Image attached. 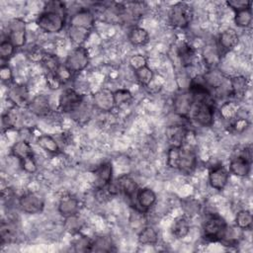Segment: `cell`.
<instances>
[{
	"mask_svg": "<svg viewBox=\"0 0 253 253\" xmlns=\"http://www.w3.org/2000/svg\"><path fill=\"white\" fill-rule=\"evenodd\" d=\"M167 165L184 174H192L197 167L196 153L187 147L170 146L167 151Z\"/></svg>",
	"mask_w": 253,
	"mask_h": 253,
	"instance_id": "6da1fadb",
	"label": "cell"
},
{
	"mask_svg": "<svg viewBox=\"0 0 253 253\" xmlns=\"http://www.w3.org/2000/svg\"><path fill=\"white\" fill-rule=\"evenodd\" d=\"M227 226L228 225L223 217L217 213H211L206 218L203 224L204 238L211 242H220Z\"/></svg>",
	"mask_w": 253,
	"mask_h": 253,
	"instance_id": "7a4b0ae2",
	"label": "cell"
},
{
	"mask_svg": "<svg viewBox=\"0 0 253 253\" xmlns=\"http://www.w3.org/2000/svg\"><path fill=\"white\" fill-rule=\"evenodd\" d=\"M65 17L60 13L43 10L37 18V25L45 33L57 34L65 27Z\"/></svg>",
	"mask_w": 253,
	"mask_h": 253,
	"instance_id": "3957f363",
	"label": "cell"
},
{
	"mask_svg": "<svg viewBox=\"0 0 253 253\" xmlns=\"http://www.w3.org/2000/svg\"><path fill=\"white\" fill-rule=\"evenodd\" d=\"M193 19V9L186 2H177L171 6L168 13L169 23L179 29L187 28Z\"/></svg>",
	"mask_w": 253,
	"mask_h": 253,
	"instance_id": "277c9868",
	"label": "cell"
},
{
	"mask_svg": "<svg viewBox=\"0 0 253 253\" xmlns=\"http://www.w3.org/2000/svg\"><path fill=\"white\" fill-rule=\"evenodd\" d=\"M214 102L212 99L196 102L193 105L191 116L192 119L202 126H211L214 119Z\"/></svg>",
	"mask_w": 253,
	"mask_h": 253,
	"instance_id": "5b68a950",
	"label": "cell"
},
{
	"mask_svg": "<svg viewBox=\"0 0 253 253\" xmlns=\"http://www.w3.org/2000/svg\"><path fill=\"white\" fill-rule=\"evenodd\" d=\"M89 61L90 58L87 48H85L83 45H79L68 53L64 65L73 74L84 70L88 66Z\"/></svg>",
	"mask_w": 253,
	"mask_h": 253,
	"instance_id": "8992f818",
	"label": "cell"
},
{
	"mask_svg": "<svg viewBox=\"0 0 253 253\" xmlns=\"http://www.w3.org/2000/svg\"><path fill=\"white\" fill-rule=\"evenodd\" d=\"M83 103V95L74 89H64L58 99V109L62 113H74Z\"/></svg>",
	"mask_w": 253,
	"mask_h": 253,
	"instance_id": "52a82bcc",
	"label": "cell"
},
{
	"mask_svg": "<svg viewBox=\"0 0 253 253\" xmlns=\"http://www.w3.org/2000/svg\"><path fill=\"white\" fill-rule=\"evenodd\" d=\"M21 210L28 214H37L43 211L44 199L36 192H27L19 198Z\"/></svg>",
	"mask_w": 253,
	"mask_h": 253,
	"instance_id": "ba28073f",
	"label": "cell"
},
{
	"mask_svg": "<svg viewBox=\"0 0 253 253\" xmlns=\"http://www.w3.org/2000/svg\"><path fill=\"white\" fill-rule=\"evenodd\" d=\"M7 38L15 45L16 48L22 47L26 43V23L21 18L13 19L8 25Z\"/></svg>",
	"mask_w": 253,
	"mask_h": 253,
	"instance_id": "9c48e42d",
	"label": "cell"
},
{
	"mask_svg": "<svg viewBox=\"0 0 253 253\" xmlns=\"http://www.w3.org/2000/svg\"><path fill=\"white\" fill-rule=\"evenodd\" d=\"M194 105V99L189 91L180 92L176 94L173 100V107L175 113L181 118H188L191 114Z\"/></svg>",
	"mask_w": 253,
	"mask_h": 253,
	"instance_id": "30bf717a",
	"label": "cell"
},
{
	"mask_svg": "<svg viewBox=\"0 0 253 253\" xmlns=\"http://www.w3.org/2000/svg\"><path fill=\"white\" fill-rule=\"evenodd\" d=\"M228 179V171L220 164L211 167L209 172V184L216 191H222L226 187Z\"/></svg>",
	"mask_w": 253,
	"mask_h": 253,
	"instance_id": "8fae6325",
	"label": "cell"
},
{
	"mask_svg": "<svg viewBox=\"0 0 253 253\" xmlns=\"http://www.w3.org/2000/svg\"><path fill=\"white\" fill-rule=\"evenodd\" d=\"M94 183L96 190L107 188L113 179V166L110 162H104L94 171Z\"/></svg>",
	"mask_w": 253,
	"mask_h": 253,
	"instance_id": "7c38bea8",
	"label": "cell"
},
{
	"mask_svg": "<svg viewBox=\"0 0 253 253\" xmlns=\"http://www.w3.org/2000/svg\"><path fill=\"white\" fill-rule=\"evenodd\" d=\"M157 197L155 192L147 187L144 188H140L137 190V193L135 195V201H136V205L137 208L135 210L139 211H147L151 207L154 206V204L156 203Z\"/></svg>",
	"mask_w": 253,
	"mask_h": 253,
	"instance_id": "4fadbf2b",
	"label": "cell"
},
{
	"mask_svg": "<svg viewBox=\"0 0 253 253\" xmlns=\"http://www.w3.org/2000/svg\"><path fill=\"white\" fill-rule=\"evenodd\" d=\"M95 24V16L89 9H80L75 12L69 21V26L84 28L92 31Z\"/></svg>",
	"mask_w": 253,
	"mask_h": 253,
	"instance_id": "5bb4252c",
	"label": "cell"
},
{
	"mask_svg": "<svg viewBox=\"0 0 253 253\" xmlns=\"http://www.w3.org/2000/svg\"><path fill=\"white\" fill-rule=\"evenodd\" d=\"M8 100L14 107H23L29 104V91L24 84H15L8 91Z\"/></svg>",
	"mask_w": 253,
	"mask_h": 253,
	"instance_id": "9a60e30c",
	"label": "cell"
},
{
	"mask_svg": "<svg viewBox=\"0 0 253 253\" xmlns=\"http://www.w3.org/2000/svg\"><path fill=\"white\" fill-rule=\"evenodd\" d=\"M251 170V159L238 155L232 158L229 162V172L237 177H247Z\"/></svg>",
	"mask_w": 253,
	"mask_h": 253,
	"instance_id": "2e32d148",
	"label": "cell"
},
{
	"mask_svg": "<svg viewBox=\"0 0 253 253\" xmlns=\"http://www.w3.org/2000/svg\"><path fill=\"white\" fill-rule=\"evenodd\" d=\"M239 42L238 34L233 29H226L221 32L217 39V47L220 52H227L233 49Z\"/></svg>",
	"mask_w": 253,
	"mask_h": 253,
	"instance_id": "e0dca14e",
	"label": "cell"
},
{
	"mask_svg": "<svg viewBox=\"0 0 253 253\" xmlns=\"http://www.w3.org/2000/svg\"><path fill=\"white\" fill-rule=\"evenodd\" d=\"M29 111L38 116V117H44L49 114L50 112V105L49 100L44 95H37L35 96L28 104Z\"/></svg>",
	"mask_w": 253,
	"mask_h": 253,
	"instance_id": "ac0fdd59",
	"label": "cell"
},
{
	"mask_svg": "<svg viewBox=\"0 0 253 253\" xmlns=\"http://www.w3.org/2000/svg\"><path fill=\"white\" fill-rule=\"evenodd\" d=\"M95 106L105 112L111 111L116 105L114 101V92L109 89H101L93 95Z\"/></svg>",
	"mask_w": 253,
	"mask_h": 253,
	"instance_id": "d6986e66",
	"label": "cell"
},
{
	"mask_svg": "<svg viewBox=\"0 0 253 253\" xmlns=\"http://www.w3.org/2000/svg\"><path fill=\"white\" fill-rule=\"evenodd\" d=\"M116 184L119 193H123L128 199H132L133 197H135L138 190V186L131 176L127 174L122 175L117 179Z\"/></svg>",
	"mask_w": 253,
	"mask_h": 253,
	"instance_id": "ffe728a7",
	"label": "cell"
},
{
	"mask_svg": "<svg viewBox=\"0 0 253 253\" xmlns=\"http://www.w3.org/2000/svg\"><path fill=\"white\" fill-rule=\"evenodd\" d=\"M79 201L73 196L62 197L58 204V211L64 217L77 214L79 211Z\"/></svg>",
	"mask_w": 253,
	"mask_h": 253,
	"instance_id": "44dd1931",
	"label": "cell"
},
{
	"mask_svg": "<svg viewBox=\"0 0 253 253\" xmlns=\"http://www.w3.org/2000/svg\"><path fill=\"white\" fill-rule=\"evenodd\" d=\"M166 136L171 146H182L187 137V128L182 125L170 126L166 129Z\"/></svg>",
	"mask_w": 253,
	"mask_h": 253,
	"instance_id": "7402d4cb",
	"label": "cell"
},
{
	"mask_svg": "<svg viewBox=\"0 0 253 253\" xmlns=\"http://www.w3.org/2000/svg\"><path fill=\"white\" fill-rule=\"evenodd\" d=\"M248 87L249 81L242 75L234 76L229 80V94L235 99L242 98L246 94Z\"/></svg>",
	"mask_w": 253,
	"mask_h": 253,
	"instance_id": "603a6c76",
	"label": "cell"
},
{
	"mask_svg": "<svg viewBox=\"0 0 253 253\" xmlns=\"http://www.w3.org/2000/svg\"><path fill=\"white\" fill-rule=\"evenodd\" d=\"M203 59L205 64L209 69L216 68L221 59V52L218 49L217 45L208 44L203 50Z\"/></svg>",
	"mask_w": 253,
	"mask_h": 253,
	"instance_id": "cb8c5ba5",
	"label": "cell"
},
{
	"mask_svg": "<svg viewBox=\"0 0 253 253\" xmlns=\"http://www.w3.org/2000/svg\"><path fill=\"white\" fill-rule=\"evenodd\" d=\"M204 79L211 90L219 89L224 84L226 78L222 72H219L216 68L209 69L204 75Z\"/></svg>",
	"mask_w": 253,
	"mask_h": 253,
	"instance_id": "d4e9b609",
	"label": "cell"
},
{
	"mask_svg": "<svg viewBox=\"0 0 253 253\" xmlns=\"http://www.w3.org/2000/svg\"><path fill=\"white\" fill-rule=\"evenodd\" d=\"M115 250L113 240L107 235H100L92 239L90 252H112Z\"/></svg>",
	"mask_w": 253,
	"mask_h": 253,
	"instance_id": "484cf974",
	"label": "cell"
},
{
	"mask_svg": "<svg viewBox=\"0 0 253 253\" xmlns=\"http://www.w3.org/2000/svg\"><path fill=\"white\" fill-rule=\"evenodd\" d=\"M190 226V221L187 216H179L173 221L171 225V232L176 238L182 239L189 234Z\"/></svg>",
	"mask_w": 253,
	"mask_h": 253,
	"instance_id": "4316f807",
	"label": "cell"
},
{
	"mask_svg": "<svg viewBox=\"0 0 253 253\" xmlns=\"http://www.w3.org/2000/svg\"><path fill=\"white\" fill-rule=\"evenodd\" d=\"M11 152L13 156L20 160H23L25 158L34 156V152L32 149V146L28 140H19L15 142L11 147Z\"/></svg>",
	"mask_w": 253,
	"mask_h": 253,
	"instance_id": "83f0119b",
	"label": "cell"
},
{
	"mask_svg": "<svg viewBox=\"0 0 253 253\" xmlns=\"http://www.w3.org/2000/svg\"><path fill=\"white\" fill-rule=\"evenodd\" d=\"M177 54L183 66H190L196 57V50L190 43L182 42L178 46Z\"/></svg>",
	"mask_w": 253,
	"mask_h": 253,
	"instance_id": "f1b7e54d",
	"label": "cell"
},
{
	"mask_svg": "<svg viewBox=\"0 0 253 253\" xmlns=\"http://www.w3.org/2000/svg\"><path fill=\"white\" fill-rule=\"evenodd\" d=\"M128 41L131 44L136 46L144 45L149 42V34L141 27H133L129 30Z\"/></svg>",
	"mask_w": 253,
	"mask_h": 253,
	"instance_id": "f546056e",
	"label": "cell"
},
{
	"mask_svg": "<svg viewBox=\"0 0 253 253\" xmlns=\"http://www.w3.org/2000/svg\"><path fill=\"white\" fill-rule=\"evenodd\" d=\"M37 143L41 148H42L44 151L48 153L57 154L60 152V148L57 141L51 135H48V134L40 135L37 139Z\"/></svg>",
	"mask_w": 253,
	"mask_h": 253,
	"instance_id": "4dcf8cb0",
	"label": "cell"
},
{
	"mask_svg": "<svg viewBox=\"0 0 253 253\" xmlns=\"http://www.w3.org/2000/svg\"><path fill=\"white\" fill-rule=\"evenodd\" d=\"M138 243L142 245H154L158 241V233L152 226H144L138 233Z\"/></svg>",
	"mask_w": 253,
	"mask_h": 253,
	"instance_id": "1f68e13d",
	"label": "cell"
},
{
	"mask_svg": "<svg viewBox=\"0 0 253 253\" xmlns=\"http://www.w3.org/2000/svg\"><path fill=\"white\" fill-rule=\"evenodd\" d=\"M0 237L1 243H11L17 238V228L14 223L10 221H2L0 226Z\"/></svg>",
	"mask_w": 253,
	"mask_h": 253,
	"instance_id": "d6a6232c",
	"label": "cell"
},
{
	"mask_svg": "<svg viewBox=\"0 0 253 253\" xmlns=\"http://www.w3.org/2000/svg\"><path fill=\"white\" fill-rule=\"evenodd\" d=\"M90 33H91L90 30H87L84 28L69 26V29H68L69 40L77 46L82 45V43L88 39Z\"/></svg>",
	"mask_w": 253,
	"mask_h": 253,
	"instance_id": "836d02e7",
	"label": "cell"
},
{
	"mask_svg": "<svg viewBox=\"0 0 253 253\" xmlns=\"http://www.w3.org/2000/svg\"><path fill=\"white\" fill-rule=\"evenodd\" d=\"M253 222L252 213L248 210H241L236 213L235 216V224L242 230L251 229Z\"/></svg>",
	"mask_w": 253,
	"mask_h": 253,
	"instance_id": "e575fe53",
	"label": "cell"
},
{
	"mask_svg": "<svg viewBox=\"0 0 253 253\" xmlns=\"http://www.w3.org/2000/svg\"><path fill=\"white\" fill-rule=\"evenodd\" d=\"M234 23L237 27L247 28L252 23V8H246L235 12Z\"/></svg>",
	"mask_w": 253,
	"mask_h": 253,
	"instance_id": "d590c367",
	"label": "cell"
},
{
	"mask_svg": "<svg viewBox=\"0 0 253 253\" xmlns=\"http://www.w3.org/2000/svg\"><path fill=\"white\" fill-rule=\"evenodd\" d=\"M134 75L137 82L142 86H147L150 84L154 77V73L150 67L144 65L136 70H134Z\"/></svg>",
	"mask_w": 253,
	"mask_h": 253,
	"instance_id": "8d00e7d4",
	"label": "cell"
},
{
	"mask_svg": "<svg viewBox=\"0 0 253 253\" xmlns=\"http://www.w3.org/2000/svg\"><path fill=\"white\" fill-rule=\"evenodd\" d=\"M91 243L92 239L86 235L78 233V236L75 237L72 241V246L76 252H90Z\"/></svg>",
	"mask_w": 253,
	"mask_h": 253,
	"instance_id": "74e56055",
	"label": "cell"
},
{
	"mask_svg": "<svg viewBox=\"0 0 253 253\" xmlns=\"http://www.w3.org/2000/svg\"><path fill=\"white\" fill-rule=\"evenodd\" d=\"M238 110H239V107L238 105L235 104V102L227 101L223 103L220 107V116L226 120L235 119L237 117Z\"/></svg>",
	"mask_w": 253,
	"mask_h": 253,
	"instance_id": "f35d334b",
	"label": "cell"
},
{
	"mask_svg": "<svg viewBox=\"0 0 253 253\" xmlns=\"http://www.w3.org/2000/svg\"><path fill=\"white\" fill-rule=\"evenodd\" d=\"M82 225H83V221L80 219V217L77 214L65 217L64 227L68 232L72 234H78Z\"/></svg>",
	"mask_w": 253,
	"mask_h": 253,
	"instance_id": "ab89813d",
	"label": "cell"
},
{
	"mask_svg": "<svg viewBox=\"0 0 253 253\" xmlns=\"http://www.w3.org/2000/svg\"><path fill=\"white\" fill-rule=\"evenodd\" d=\"M15 45L10 42L8 38L4 39L0 42V57L2 61H8L15 52Z\"/></svg>",
	"mask_w": 253,
	"mask_h": 253,
	"instance_id": "60d3db41",
	"label": "cell"
},
{
	"mask_svg": "<svg viewBox=\"0 0 253 253\" xmlns=\"http://www.w3.org/2000/svg\"><path fill=\"white\" fill-rule=\"evenodd\" d=\"M17 121H18V114L14 112V109H11L8 112L4 113L1 119L3 129H10L14 127L17 124Z\"/></svg>",
	"mask_w": 253,
	"mask_h": 253,
	"instance_id": "b9f144b4",
	"label": "cell"
},
{
	"mask_svg": "<svg viewBox=\"0 0 253 253\" xmlns=\"http://www.w3.org/2000/svg\"><path fill=\"white\" fill-rule=\"evenodd\" d=\"M42 62L44 65V67L46 68V70L50 73H54L61 64L55 55L45 54V53L42 59Z\"/></svg>",
	"mask_w": 253,
	"mask_h": 253,
	"instance_id": "7bdbcfd3",
	"label": "cell"
},
{
	"mask_svg": "<svg viewBox=\"0 0 253 253\" xmlns=\"http://www.w3.org/2000/svg\"><path fill=\"white\" fill-rule=\"evenodd\" d=\"M132 99V95L127 89H118L114 92V101L116 106H121L129 102Z\"/></svg>",
	"mask_w": 253,
	"mask_h": 253,
	"instance_id": "ee69618b",
	"label": "cell"
},
{
	"mask_svg": "<svg viewBox=\"0 0 253 253\" xmlns=\"http://www.w3.org/2000/svg\"><path fill=\"white\" fill-rule=\"evenodd\" d=\"M226 5L234 12H237L246 8H250L252 6V2L246 0H229L226 1Z\"/></svg>",
	"mask_w": 253,
	"mask_h": 253,
	"instance_id": "f6af8a7d",
	"label": "cell"
},
{
	"mask_svg": "<svg viewBox=\"0 0 253 253\" xmlns=\"http://www.w3.org/2000/svg\"><path fill=\"white\" fill-rule=\"evenodd\" d=\"M44 10L52 11V12H56V13H60V14L66 15L65 4L63 2H61V1H49V2H46Z\"/></svg>",
	"mask_w": 253,
	"mask_h": 253,
	"instance_id": "bcb514c9",
	"label": "cell"
},
{
	"mask_svg": "<svg viewBox=\"0 0 253 253\" xmlns=\"http://www.w3.org/2000/svg\"><path fill=\"white\" fill-rule=\"evenodd\" d=\"M20 165L24 171L27 173H35L37 171V163L34 158V156L25 158L23 160H20Z\"/></svg>",
	"mask_w": 253,
	"mask_h": 253,
	"instance_id": "7dc6e473",
	"label": "cell"
},
{
	"mask_svg": "<svg viewBox=\"0 0 253 253\" xmlns=\"http://www.w3.org/2000/svg\"><path fill=\"white\" fill-rule=\"evenodd\" d=\"M0 78L3 83H7V84L12 82V80H13L12 69L6 63H2L0 66Z\"/></svg>",
	"mask_w": 253,
	"mask_h": 253,
	"instance_id": "c3c4849f",
	"label": "cell"
},
{
	"mask_svg": "<svg viewBox=\"0 0 253 253\" xmlns=\"http://www.w3.org/2000/svg\"><path fill=\"white\" fill-rule=\"evenodd\" d=\"M129 65L133 70H136L144 65H147V60H146L145 56H143L141 54H135L130 57Z\"/></svg>",
	"mask_w": 253,
	"mask_h": 253,
	"instance_id": "681fc988",
	"label": "cell"
}]
</instances>
